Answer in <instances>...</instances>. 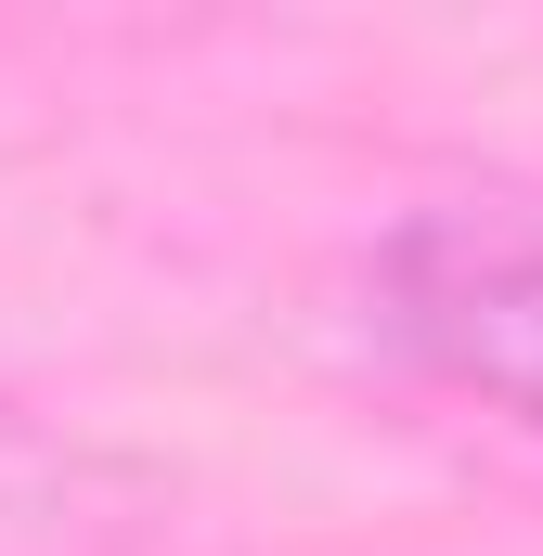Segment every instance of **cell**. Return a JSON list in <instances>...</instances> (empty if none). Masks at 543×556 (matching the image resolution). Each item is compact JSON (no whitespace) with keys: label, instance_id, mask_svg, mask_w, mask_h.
I'll list each match as a JSON object with an SVG mask.
<instances>
[{"label":"cell","instance_id":"cell-2","mask_svg":"<svg viewBox=\"0 0 543 556\" xmlns=\"http://www.w3.org/2000/svg\"><path fill=\"white\" fill-rule=\"evenodd\" d=\"M155 518L168 505L130 453L0 402V556H142Z\"/></svg>","mask_w":543,"mask_h":556},{"label":"cell","instance_id":"cell-1","mask_svg":"<svg viewBox=\"0 0 543 556\" xmlns=\"http://www.w3.org/2000/svg\"><path fill=\"white\" fill-rule=\"evenodd\" d=\"M389 337L466 402L543 427V247L518 233H402L389 247Z\"/></svg>","mask_w":543,"mask_h":556}]
</instances>
